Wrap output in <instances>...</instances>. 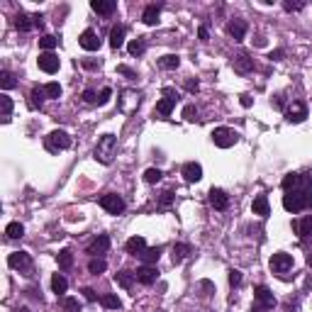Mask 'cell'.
<instances>
[{
	"label": "cell",
	"mask_w": 312,
	"mask_h": 312,
	"mask_svg": "<svg viewBox=\"0 0 312 312\" xmlns=\"http://www.w3.org/2000/svg\"><path fill=\"white\" fill-rule=\"evenodd\" d=\"M254 297L259 300V305H261L263 310H273V307H276V297H273V293H271L266 285H256V288H254Z\"/></svg>",
	"instance_id": "obj_11"
},
{
	"label": "cell",
	"mask_w": 312,
	"mask_h": 312,
	"mask_svg": "<svg viewBox=\"0 0 312 312\" xmlns=\"http://www.w3.org/2000/svg\"><path fill=\"white\" fill-rule=\"evenodd\" d=\"M251 312H266V310H263L261 305H256V307H251Z\"/></svg>",
	"instance_id": "obj_57"
},
{
	"label": "cell",
	"mask_w": 312,
	"mask_h": 312,
	"mask_svg": "<svg viewBox=\"0 0 312 312\" xmlns=\"http://www.w3.org/2000/svg\"><path fill=\"white\" fill-rule=\"evenodd\" d=\"M115 280H117L122 288H132V283L137 280V276L129 273V271H120V273H115Z\"/></svg>",
	"instance_id": "obj_34"
},
{
	"label": "cell",
	"mask_w": 312,
	"mask_h": 312,
	"mask_svg": "<svg viewBox=\"0 0 312 312\" xmlns=\"http://www.w3.org/2000/svg\"><path fill=\"white\" fill-rule=\"evenodd\" d=\"M78 44L86 49V52H98L100 49V37L95 30H83L81 37H78Z\"/></svg>",
	"instance_id": "obj_10"
},
{
	"label": "cell",
	"mask_w": 312,
	"mask_h": 312,
	"mask_svg": "<svg viewBox=\"0 0 312 312\" xmlns=\"http://www.w3.org/2000/svg\"><path fill=\"white\" fill-rule=\"evenodd\" d=\"M307 263H310V266H312V254H307Z\"/></svg>",
	"instance_id": "obj_58"
},
{
	"label": "cell",
	"mask_w": 312,
	"mask_h": 312,
	"mask_svg": "<svg viewBox=\"0 0 312 312\" xmlns=\"http://www.w3.org/2000/svg\"><path fill=\"white\" fill-rule=\"evenodd\" d=\"M124 249H127V254L139 256V254L146 249V242H144V237H129V239H127V244H124Z\"/></svg>",
	"instance_id": "obj_22"
},
{
	"label": "cell",
	"mask_w": 312,
	"mask_h": 312,
	"mask_svg": "<svg viewBox=\"0 0 312 312\" xmlns=\"http://www.w3.org/2000/svg\"><path fill=\"white\" fill-rule=\"evenodd\" d=\"M117 73H122V76H127V78H137V73H134L132 69H127V66H117Z\"/></svg>",
	"instance_id": "obj_49"
},
{
	"label": "cell",
	"mask_w": 312,
	"mask_h": 312,
	"mask_svg": "<svg viewBox=\"0 0 312 312\" xmlns=\"http://www.w3.org/2000/svg\"><path fill=\"white\" fill-rule=\"evenodd\" d=\"M183 178H186L188 183H198V181L203 178V166L195 164V161H188V164L183 166Z\"/></svg>",
	"instance_id": "obj_16"
},
{
	"label": "cell",
	"mask_w": 312,
	"mask_h": 312,
	"mask_svg": "<svg viewBox=\"0 0 312 312\" xmlns=\"http://www.w3.org/2000/svg\"><path fill=\"white\" fill-rule=\"evenodd\" d=\"M242 283V271H237V268H229V285L232 288H237Z\"/></svg>",
	"instance_id": "obj_45"
},
{
	"label": "cell",
	"mask_w": 312,
	"mask_h": 312,
	"mask_svg": "<svg viewBox=\"0 0 312 312\" xmlns=\"http://www.w3.org/2000/svg\"><path fill=\"white\" fill-rule=\"evenodd\" d=\"M56 261H59V268H61V271H69V268L73 266V254H71L69 249H61V251L56 254Z\"/></svg>",
	"instance_id": "obj_30"
},
{
	"label": "cell",
	"mask_w": 312,
	"mask_h": 312,
	"mask_svg": "<svg viewBox=\"0 0 312 312\" xmlns=\"http://www.w3.org/2000/svg\"><path fill=\"white\" fill-rule=\"evenodd\" d=\"M8 266L10 268H20V271H25L27 276L32 273V256L27 254V251H15V254H10L8 256Z\"/></svg>",
	"instance_id": "obj_6"
},
{
	"label": "cell",
	"mask_w": 312,
	"mask_h": 312,
	"mask_svg": "<svg viewBox=\"0 0 312 312\" xmlns=\"http://www.w3.org/2000/svg\"><path fill=\"white\" fill-rule=\"evenodd\" d=\"M107 249H110V237H107V234H98V237L90 242V246H88V254L98 256V254H105Z\"/></svg>",
	"instance_id": "obj_18"
},
{
	"label": "cell",
	"mask_w": 312,
	"mask_h": 312,
	"mask_svg": "<svg viewBox=\"0 0 312 312\" xmlns=\"http://www.w3.org/2000/svg\"><path fill=\"white\" fill-rule=\"evenodd\" d=\"M293 229H295V234L305 242V239H310V234H312V215H305L302 220H295L293 222Z\"/></svg>",
	"instance_id": "obj_14"
},
{
	"label": "cell",
	"mask_w": 312,
	"mask_h": 312,
	"mask_svg": "<svg viewBox=\"0 0 312 312\" xmlns=\"http://www.w3.org/2000/svg\"><path fill=\"white\" fill-rule=\"evenodd\" d=\"M305 117H307V105H305L302 100H293L290 107L285 110V120L293 122V124H300Z\"/></svg>",
	"instance_id": "obj_8"
},
{
	"label": "cell",
	"mask_w": 312,
	"mask_h": 312,
	"mask_svg": "<svg viewBox=\"0 0 312 312\" xmlns=\"http://www.w3.org/2000/svg\"><path fill=\"white\" fill-rule=\"evenodd\" d=\"M115 154H117V137L115 134H103L98 139V144H95V151H93L95 161H100V164L107 166V164H112Z\"/></svg>",
	"instance_id": "obj_2"
},
{
	"label": "cell",
	"mask_w": 312,
	"mask_h": 312,
	"mask_svg": "<svg viewBox=\"0 0 312 312\" xmlns=\"http://www.w3.org/2000/svg\"><path fill=\"white\" fill-rule=\"evenodd\" d=\"M100 208L110 215H120V212H124V200L115 193H105V195H100Z\"/></svg>",
	"instance_id": "obj_5"
},
{
	"label": "cell",
	"mask_w": 312,
	"mask_h": 312,
	"mask_svg": "<svg viewBox=\"0 0 312 312\" xmlns=\"http://www.w3.org/2000/svg\"><path fill=\"white\" fill-rule=\"evenodd\" d=\"M61 307H64L66 312H81L78 297H61Z\"/></svg>",
	"instance_id": "obj_39"
},
{
	"label": "cell",
	"mask_w": 312,
	"mask_h": 312,
	"mask_svg": "<svg viewBox=\"0 0 312 312\" xmlns=\"http://www.w3.org/2000/svg\"><path fill=\"white\" fill-rule=\"evenodd\" d=\"M161 178H164V173L159 169H146V173H144V181L146 183H159Z\"/></svg>",
	"instance_id": "obj_41"
},
{
	"label": "cell",
	"mask_w": 312,
	"mask_h": 312,
	"mask_svg": "<svg viewBox=\"0 0 312 312\" xmlns=\"http://www.w3.org/2000/svg\"><path fill=\"white\" fill-rule=\"evenodd\" d=\"M305 8V3H290V0H285V3H283V10L285 13H300Z\"/></svg>",
	"instance_id": "obj_44"
},
{
	"label": "cell",
	"mask_w": 312,
	"mask_h": 312,
	"mask_svg": "<svg viewBox=\"0 0 312 312\" xmlns=\"http://www.w3.org/2000/svg\"><path fill=\"white\" fill-rule=\"evenodd\" d=\"M210 137H212L215 146H220V149H229V146H234L239 141V134L234 129H229V127H217V129H212Z\"/></svg>",
	"instance_id": "obj_3"
},
{
	"label": "cell",
	"mask_w": 312,
	"mask_h": 312,
	"mask_svg": "<svg viewBox=\"0 0 312 312\" xmlns=\"http://www.w3.org/2000/svg\"><path fill=\"white\" fill-rule=\"evenodd\" d=\"M242 105L249 107V105H251V98H249V95H242Z\"/></svg>",
	"instance_id": "obj_55"
},
{
	"label": "cell",
	"mask_w": 312,
	"mask_h": 312,
	"mask_svg": "<svg viewBox=\"0 0 312 312\" xmlns=\"http://www.w3.org/2000/svg\"><path fill=\"white\" fill-rule=\"evenodd\" d=\"M134 276L141 285H151V283H156V278H159V271H156V266H141V268L134 271Z\"/></svg>",
	"instance_id": "obj_13"
},
{
	"label": "cell",
	"mask_w": 312,
	"mask_h": 312,
	"mask_svg": "<svg viewBox=\"0 0 312 312\" xmlns=\"http://www.w3.org/2000/svg\"><path fill=\"white\" fill-rule=\"evenodd\" d=\"M227 30H229V35L234 37V42H242V39L246 37V22H244V20H232Z\"/></svg>",
	"instance_id": "obj_24"
},
{
	"label": "cell",
	"mask_w": 312,
	"mask_h": 312,
	"mask_svg": "<svg viewBox=\"0 0 312 312\" xmlns=\"http://www.w3.org/2000/svg\"><path fill=\"white\" fill-rule=\"evenodd\" d=\"M44 95H47V93H44V88L35 86V88H32V93H30V107H32V110H39V107L44 105Z\"/></svg>",
	"instance_id": "obj_26"
},
{
	"label": "cell",
	"mask_w": 312,
	"mask_h": 312,
	"mask_svg": "<svg viewBox=\"0 0 312 312\" xmlns=\"http://www.w3.org/2000/svg\"><path fill=\"white\" fill-rule=\"evenodd\" d=\"M110 95H112V88H103V90H100V95H98V105L110 103Z\"/></svg>",
	"instance_id": "obj_46"
},
{
	"label": "cell",
	"mask_w": 312,
	"mask_h": 312,
	"mask_svg": "<svg viewBox=\"0 0 312 312\" xmlns=\"http://www.w3.org/2000/svg\"><path fill=\"white\" fill-rule=\"evenodd\" d=\"M139 259L144 261V266H154L156 261L161 259V246H151V249H144L139 254Z\"/></svg>",
	"instance_id": "obj_23"
},
{
	"label": "cell",
	"mask_w": 312,
	"mask_h": 312,
	"mask_svg": "<svg viewBox=\"0 0 312 312\" xmlns=\"http://www.w3.org/2000/svg\"><path fill=\"white\" fill-rule=\"evenodd\" d=\"M127 49H129V54H132V56H141V54L146 52V39H144V37H137V39H132V42H129V47H127Z\"/></svg>",
	"instance_id": "obj_32"
},
{
	"label": "cell",
	"mask_w": 312,
	"mask_h": 312,
	"mask_svg": "<svg viewBox=\"0 0 312 312\" xmlns=\"http://www.w3.org/2000/svg\"><path fill=\"white\" fill-rule=\"evenodd\" d=\"M198 37H200L203 42H208V37H210V32H208V27H205V25H203V27L198 30Z\"/></svg>",
	"instance_id": "obj_52"
},
{
	"label": "cell",
	"mask_w": 312,
	"mask_h": 312,
	"mask_svg": "<svg viewBox=\"0 0 312 312\" xmlns=\"http://www.w3.org/2000/svg\"><path fill=\"white\" fill-rule=\"evenodd\" d=\"M5 234H8V239H20V237L25 234V227H22L20 222H10V225L5 227Z\"/></svg>",
	"instance_id": "obj_35"
},
{
	"label": "cell",
	"mask_w": 312,
	"mask_h": 312,
	"mask_svg": "<svg viewBox=\"0 0 312 312\" xmlns=\"http://www.w3.org/2000/svg\"><path fill=\"white\" fill-rule=\"evenodd\" d=\"M69 146H71V137L64 129H54L47 137V149L49 151H61V149H69Z\"/></svg>",
	"instance_id": "obj_4"
},
{
	"label": "cell",
	"mask_w": 312,
	"mask_h": 312,
	"mask_svg": "<svg viewBox=\"0 0 312 312\" xmlns=\"http://www.w3.org/2000/svg\"><path fill=\"white\" fill-rule=\"evenodd\" d=\"M105 268H107V263H105V259H100V256H93V259L88 261V271H90L93 276L105 273Z\"/></svg>",
	"instance_id": "obj_33"
},
{
	"label": "cell",
	"mask_w": 312,
	"mask_h": 312,
	"mask_svg": "<svg viewBox=\"0 0 312 312\" xmlns=\"http://www.w3.org/2000/svg\"><path fill=\"white\" fill-rule=\"evenodd\" d=\"M251 210H254V215H259V217H268V215H271V205H268V198H266V195H256V198H254V205H251Z\"/></svg>",
	"instance_id": "obj_19"
},
{
	"label": "cell",
	"mask_w": 312,
	"mask_h": 312,
	"mask_svg": "<svg viewBox=\"0 0 312 312\" xmlns=\"http://www.w3.org/2000/svg\"><path fill=\"white\" fill-rule=\"evenodd\" d=\"M32 20H35V27H39V30L44 27V17H42V15H35Z\"/></svg>",
	"instance_id": "obj_54"
},
{
	"label": "cell",
	"mask_w": 312,
	"mask_h": 312,
	"mask_svg": "<svg viewBox=\"0 0 312 312\" xmlns=\"http://www.w3.org/2000/svg\"><path fill=\"white\" fill-rule=\"evenodd\" d=\"M17 312H30V310H27V307H20V310H17Z\"/></svg>",
	"instance_id": "obj_59"
},
{
	"label": "cell",
	"mask_w": 312,
	"mask_h": 312,
	"mask_svg": "<svg viewBox=\"0 0 312 312\" xmlns=\"http://www.w3.org/2000/svg\"><path fill=\"white\" fill-rule=\"evenodd\" d=\"M0 86H3V90H13L17 86V81H15V76L10 71H3L0 73Z\"/></svg>",
	"instance_id": "obj_37"
},
{
	"label": "cell",
	"mask_w": 312,
	"mask_h": 312,
	"mask_svg": "<svg viewBox=\"0 0 312 312\" xmlns=\"http://www.w3.org/2000/svg\"><path fill=\"white\" fill-rule=\"evenodd\" d=\"M90 8H93V13H98L103 17H110L117 10V3H115V0H93Z\"/></svg>",
	"instance_id": "obj_15"
},
{
	"label": "cell",
	"mask_w": 312,
	"mask_h": 312,
	"mask_svg": "<svg viewBox=\"0 0 312 312\" xmlns=\"http://www.w3.org/2000/svg\"><path fill=\"white\" fill-rule=\"evenodd\" d=\"M15 27H17L20 32H30V30L35 27V20H32L30 15H25V13H17V17H15Z\"/></svg>",
	"instance_id": "obj_29"
},
{
	"label": "cell",
	"mask_w": 312,
	"mask_h": 312,
	"mask_svg": "<svg viewBox=\"0 0 312 312\" xmlns=\"http://www.w3.org/2000/svg\"><path fill=\"white\" fill-rule=\"evenodd\" d=\"M198 88H200L198 81H186V90H188V93H198Z\"/></svg>",
	"instance_id": "obj_51"
},
{
	"label": "cell",
	"mask_w": 312,
	"mask_h": 312,
	"mask_svg": "<svg viewBox=\"0 0 312 312\" xmlns=\"http://www.w3.org/2000/svg\"><path fill=\"white\" fill-rule=\"evenodd\" d=\"M0 103H3V122H10V115H13V100L8 93L0 95Z\"/></svg>",
	"instance_id": "obj_36"
},
{
	"label": "cell",
	"mask_w": 312,
	"mask_h": 312,
	"mask_svg": "<svg viewBox=\"0 0 312 312\" xmlns=\"http://www.w3.org/2000/svg\"><path fill=\"white\" fill-rule=\"evenodd\" d=\"M173 107H176V98H164V100L156 103V112H159L161 117H169L173 112Z\"/></svg>",
	"instance_id": "obj_27"
},
{
	"label": "cell",
	"mask_w": 312,
	"mask_h": 312,
	"mask_svg": "<svg viewBox=\"0 0 312 312\" xmlns=\"http://www.w3.org/2000/svg\"><path fill=\"white\" fill-rule=\"evenodd\" d=\"M232 69H234L237 73L246 76V73L254 71V59H251L249 54H237V56L232 59Z\"/></svg>",
	"instance_id": "obj_12"
},
{
	"label": "cell",
	"mask_w": 312,
	"mask_h": 312,
	"mask_svg": "<svg viewBox=\"0 0 312 312\" xmlns=\"http://www.w3.org/2000/svg\"><path fill=\"white\" fill-rule=\"evenodd\" d=\"M37 64H39V69H42L44 73H56V71H59V66H61V61H59V56H56L54 52H44V54H39Z\"/></svg>",
	"instance_id": "obj_9"
},
{
	"label": "cell",
	"mask_w": 312,
	"mask_h": 312,
	"mask_svg": "<svg viewBox=\"0 0 312 312\" xmlns=\"http://www.w3.org/2000/svg\"><path fill=\"white\" fill-rule=\"evenodd\" d=\"M283 208L288 212H293V215L312 208V176L310 173H305V181H302V186L297 191L283 195Z\"/></svg>",
	"instance_id": "obj_1"
},
{
	"label": "cell",
	"mask_w": 312,
	"mask_h": 312,
	"mask_svg": "<svg viewBox=\"0 0 312 312\" xmlns=\"http://www.w3.org/2000/svg\"><path fill=\"white\" fill-rule=\"evenodd\" d=\"M56 44H59V39H56L54 35H44V37L39 39V47H42L44 52H52V49H54Z\"/></svg>",
	"instance_id": "obj_40"
},
{
	"label": "cell",
	"mask_w": 312,
	"mask_h": 312,
	"mask_svg": "<svg viewBox=\"0 0 312 312\" xmlns=\"http://www.w3.org/2000/svg\"><path fill=\"white\" fill-rule=\"evenodd\" d=\"M83 66H86V69H98V64H95V61H83Z\"/></svg>",
	"instance_id": "obj_56"
},
{
	"label": "cell",
	"mask_w": 312,
	"mask_h": 312,
	"mask_svg": "<svg viewBox=\"0 0 312 312\" xmlns=\"http://www.w3.org/2000/svg\"><path fill=\"white\" fill-rule=\"evenodd\" d=\"M44 93H47V98H61V86L59 83H47L44 86Z\"/></svg>",
	"instance_id": "obj_42"
},
{
	"label": "cell",
	"mask_w": 312,
	"mask_h": 312,
	"mask_svg": "<svg viewBox=\"0 0 312 312\" xmlns=\"http://www.w3.org/2000/svg\"><path fill=\"white\" fill-rule=\"evenodd\" d=\"M66 288H69V280H66L61 273H54V276H52V290H54L56 295H64Z\"/></svg>",
	"instance_id": "obj_31"
},
{
	"label": "cell",
	"mask_w": 312,
	"mask_h": 312,
	"mask_svg": "<svg viewBox=\"0 0 312 312\" xmlns=\"http://www.w3.org/2000/svg\"><path fill=\"white\" fill-rule=\"evenodd\" d=\"M159 66L166 69V71H176V69L181 66V56H178V54H166V56L159 59Z\"/></svg>",
	"instance_id": "obj_25"
},
{
	"label": "cell",
	"mask_w": 312,
	"mask_h": 312,
	"mask_svg": "<svg viewBox=\"0 0 312 312\" xmlns=\"http://www.w3.org/2000/svg\"><path fill=\"white\" fill-rule=\"evenodd\" d=\"M81 293H83V297H86L88 302H95V300H98V295H95V290H93V288H83Z\"/></svg>",
	"instance_id": "obj_48"
},
{
	"label": "cell",
	"mask_w": 312,
	"mask_h": 312,
	"mask_svg": "<svg viewBox=\"0 0 312 312\" xmlns=\"http://www.w3.org/2000/svg\"><path fill=\"white\" fill-rule=\"evenodd\" d=\"M159 15H161V5H146L144 13H141V22L144 25H156L159 22Z\"/></svg>",
	"instance_id": "obj_20"
},
{
	"label": "cell",
	"mask_w": 312,
	"mask_h": 312,
	"mask_svg": "<svg viewBox=\"0 0 312 312\" xmlns=\"http://www.w3.org/2000/svg\"><path fill=\"white\" fill-rule=\"evenodd\" d=\"M310 239H312V234H310Z\"/></svg>",
	"instance_id": "obj_60"
},
{
	"label": "cell",
	"mask_w": 312,
	"mask_h": 312,
	"mask_svg": "<svg viewBox=\"0 0 312 312\" xmlns=\"http://www.w3.org/2000/svg\"><path fill=\"white\" fill-rule=\"evenodd\" d=\"M183 117H186L188 122H195V120H198V107H195V105H186V107H183Z\"/></svg>",
	"instance_id": "obj_43"
},
{
	"label": "cell",
	"mask_w": 312,
	"mask_h": 312,
	"mask_svg": "<svg viewBox=\"0 0 312 312\" xmlns=\"http://www.w3.org/2000/svg\"><path fill=\"white\" fill-rule=\"evenodd\" d=\"M171 200H173V193H171V191H166V193L161 195V208H166V205H171Z\"/></svg>",
	"instance_id": "obj_50"
},
{
	"label": "cell",
	"mask_w": 312,
	"mask_h": 312,
	"mask_svg": "<svg viewBox=\"0 0 312 312\" xmlns=\"http://www.w3.org/2000/svg\"><path fill=\"white\" fill-rule=\"evenodd\" d=\"M210 205H212L215 210H227V208H229L227 193L220 191V188H212V191H210Z\"/></svg>",
	"instance_id": "obj_17"
},
{
	"label": "cell",
	"mask_w": 312,
	"mask_h": 312,
	"mask_svg": "<svg viewBox=\"0 0 312 312\" xmlns=\"http://www.w3.org/2000/svg\"><path fill=\"white\" fill-rule=\"evenodd\" d=\"M290 268H293V256H290V254L278 251V254H273V256H271V271H273V273L285 276Z\"/></svg>",
	"instance_id": "obj_7"
},
{
	"label": "cell",
	"mask_w": 312,
	"mask_h": 312,
	"mask_svg": "<svg viewBox=\"0 0 312 312\" xmlns=\"http://www.w3.org/2000/svg\"><path fill=\"white\" fill-rule=\"evenodd\" d=\"M191 254V246L188 244H173V254H171V259H173V263L178 266V263H183L186 261V256Z\"/></svg>",
	"instance_id": "obj_28"
},
{
	"label": "cell",
	"mask_w": 312,
	"mask_h": 312,
	"mask_svg": "<svg viewBox=\"0 0 312 312\" xmlns=\"http://www.w3.org/2000/svg\"><path fill=\"white\" fill-rule=\"evenodd\" d=\"M100 302L107 307V310H120L122 307V302H120V297L117 295H112V293H107V295H103L100 297Z\"/></svg>",
	"instance_id": "obj_38"
},
{
	"label": "cell",
	"mask_w": 312,
	"mask_h": 312,
	"mask_svg": "<svg viewBox=\"0 0 312 312\" xmlns=\"http://www.w3.org/2000/svg\"><path fill=\"white\" fill-rule=\"evenodd\" d=\"M268 59H273V61H280V59H283V49H276V52H271V54H268Z\"/></svg>",
	"instance_id": "obj_53"
},
{
	"label": "cell",
	"mask_w": 312,
	"mask_h": 312,
	"mask_svg": "<svg viewBox=\"0 0 312 312\" xmlns=\"http://www.w3.org/2000/svg\"><path fill=\"white\" fill-rule=\"evenodd\" d=\"M83 100H86L88 105H93V103H98V93L88 88V90H83Z\"/></svg>",
	"instance_id": "obj_47"
},
{
	"label": "cell",
	"mask_w": 312,
	"mask_h": 312,
	"mask_svg": "<svg viewBox=\"0 0 312 312\" xmlns=\"http://www.w3.org/2000/svg\"><path fill=\"white\" fill-rule=\"evenodd\" d=\"M124 35H127L124 25H115V27L110 30V47H112V49H120V47L124 44Z\"/></svg>",
	"instance_id": "obj_21"
}]
</instances>
